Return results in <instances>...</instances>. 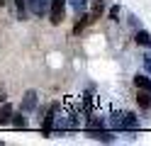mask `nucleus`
Instances as JSON below:
<instances>
[{
    "mask_svg": "<svg viewBox=\"0 0 151 146\" xmlns=\"http://www.w3.org/2000/svg\"><path fill=\"white\" fill-rule=\"evenodd\" d=\"M59 110H61V102H51L49 110H46L44 117L39 119V124H42V136H46V139L54 134V119H56V112H59Z\"/></svg>",
    "mask_w": 151,
    "mask_h": 146,
    "instance_id": "nucleus-1",
    "label": "nucleus"
},
{
    "mask_svg": "<svg viewBox=\"0 0 151 146\" xmlns=\"http://www.w3.org/2000/svg\"><path fill=\"white\" fill-rule=\"evenodd\" d=\"M66 17V0H49V22L59 27Z\"/></svg>",
    "mask_w": 151,
    "mask_h": 146,
    "instance_id": "nucleus-2",
    "label": "nucleus"
},
{
    "mask_svg": "<svg viewBox=\"0 0 151 146\" xmlns=\"http://www.w3.org/2000/svg\"><path fill=\"white\" fill-rule=\"evenodd\" d=\"M37 105H39V93H37V90H27V93L22 95L20 110H22L24 114H29V112H34V110H37Z\"/></svg>",
    "mask_w": 151,
    "mask_h": 146,
    "instance_id": "nucleus-3",
    "label": "nucleus"
},
{
    "mask_svg": "<svg viewBox=\"0 0 151 146\" xmlns=\"http://www.w3.org/2000/svg\"><path fill=\"white\" fill-rule=\"evenodd\" d=\"M141 122L137 112H122V132H139Z\"/></svg>",
    "mask_w": 151,
    "mask_h": 146,
    "instance_id": "nucleus-4",
    "label": "nucleus"
},
{
    "mask_svg": "<svg viewBox=\"0 0 151 146\" xmlns=\"http://www.w3.org/2000/svg\"><path fill=\"white\" fill-rule=\"evenodd\" d=\"M86 134H88V139H93V141H105V144H112L115 141V132L112 129H86Z\"/></svg>",
    "mask_w": 151,
    "mask_h": 146,
    "instance_id": "nucleus-5",
    "label": "nucleus"
},
{
    "mask_svg": "<svg viewBox=\"0 0 151 146\" xmlns=\"http://www.w3.org/2000/svg\"><path fill=\"white\" fill-rule=\"evenodd\" d=\"M27 10L34 17H44L49 12V0H27Z\"/></svg>",
    "mask_w": 151,
    "mask_h": 146,
    "instance_id": "nucleus-6",
    "label": "nucleus"
},
{
    "mask_svg": "<svg viewBox=\"0 0 151 146\" xmlns=\"http://www.w3.org/2000/svg\"><path fill=\"white\" fill-rule=\"evenodd\" d=\"M134 44L141 46V49H151V32L144 29V27L134 29Z\"/></svg>",
    "mask_w": 151,
    "mask_h": 146,
    "instance_id": "nucleus-7",
    "label": "nucleus"
},
{
    "mask_svg": "<svg viewBox=\"0 0 151 146\" xmlns=\"http://www.w3.org/2000/svg\"><path fill=\"white\" fill-rule=\"evenodd\" d=\"M10 127H15V129H27L29 127V119L24 117V112L22 110H12V117H10Z\"/></svg>",
    "mask_w": 151,
    "mask_h": 146,
    "instance_id": "nucleus-8",
    "label": "nucleus"
},
{
    "mask_svg": "<svg viewBox=\"0 0 151 146\" xmlns=\"http://www.w3.org/2000/svg\"><path fill=\"white\" fill-rule=\"evenodd\" d=\"M10 117H12V105L3 100L0 102V127H10Z\"/></svg>",
    "mask_w": 151,
    "mask_h": 146,
    "instance_id": "nucleus-9",
    "label": "nucleus"
},
{
    "mask_svg": "<svg viewBox=\"0 0 151 146\" xmlns=\"http://www.w3.org/2000/svg\"><path fill=\"white\" fill-rule=\"evenodd\" d=\"M137 105L141 107V110H151V93L137 88Z\"/></svg>",
    "mask_w": 151,
    "mask_h": 146,
    "instance_id": "nucleus-10",
    "label": "nucleus"
},
{
    "mask_svg": "<svg viewBox=\"0 0 151 146\" xmlns=\"http://www.w3.org/2000/svg\"><path fill=\"white\" fill-rule=\"evenodd\" d=\"M134 85L139 88V90H149L151 93V76L149 73H137L134 76Z\"/></svg>",
    "mask_w": 151,
    "mask_h": 146,
    "instance_id": "nucleus-11",
    "label": "nucleus"
},
{
    "mask_svg": "<svg viewBox=\"0 0 151 146\" xmlns=\"http://www.w3.org/2000/svg\"><path fill=\"white\" fill-rule=\"evenodd\" d=\"M88 24H93V17H90V15H86V12H81V15H78V22L73 24V34H81Z\"/></svg>",
    "mask_w": 151,
    "mask_h": 146,
    "instance_id": "nucleus-12",
    "label": "nucleus"
},
{
    "mask_svg": "<svg viewBox=\"0 0 151 146\" xmlns=\"http://www.w3.org/2000/svg\"><path fill=\"white\" fill-rule=\"evenodd\" d=\"M105 7H107V3H105V0H93V12H90L93 22H95V19H100V15L105 12Z\"/></svg>",
    "mask_w": 151,
    "mask_h": 146,
    "instance_id": "nucleus-13",
    "label": "nucleus"
},
{
    "mask_svg": "<svg viewBox=\"0 0 151 146\" xmlns=\"http://www.w3.org/2000/svg\"><path fill=\"white\" fill-rule=\"evenodd\" d=\"M66 5H71L76 15H81V12L88 10V0H66Z\"/></svg>",
    "mask_w": 151,
    "mask_h": 146,
    "instance_id": "nucleus-14",
    "label": "nucleus"
},
{
    "mask_svg": "<svg viewBox=\"0 0 151 146\" xmlns=\"http://www.w3.org/2000/svg\"><path fill=\"white\" fill-rule=\"evenodd\" d=\"M107 122V119H105ZM110 129L112 132H122V112H112V117H110Z\"/></svg>",
    "mask_w": 151,
    "mask_h": 146,
    "instance_id": "nucleus-15",
    "label": "nucleus"
},
{
    "mask_svg": "<svg viewBox=\"0 0 151 146\" xmlns=\"http://www.w3.org/2000/svg\"><path fill=\"white\" fill-rule=\"evenodd\" d=\"M15 7H17V19H24L27 15V0H12Z\"/></svg>",
    "mask_w": 151,
    "mask_h": 146,
    "instance_id": "nucleus-16",
    "label": "nucleus"
},
{
    "mask_svg": "<svg viewBox=\"0 0 151 146\" xmlns=\"http://www.w3.org/2000/svg\"><path fill=\"white\" fill-rule=\"evenodd\" d=\"M141 63H144V71L151 76V49H146V54L141 56Z\"/></svg>",
    "mask_w": 151,
    "mask_h": 146,
    "instance_id": "nucleus-17",
    "label": "nucleus"
},
{
    "mask_svg": "<svg viewBox=\"0 0 151 146\" xmlns=\"http://www.w3.org/2000/svg\"><path fill=\"white\" fill-rule=\"evenodd\" d=\"M107 15H110V19H112V22H119V15H122V7H119V5H112Z\"/></svg>",
    "mask_w": 151,
    "mask_h": 146,
    "instance_id": "nucleus-18",
    "label": "nucleus"
},
{
    "mask_svg": "<svg viewBox=\"0 0 151 146\" xmlns=\"http://www.w3.org/2000/svg\"><path fill=\"white\" fill-rule=\"evenodd\" d=\"M129 24L134 27V29H139V27H141V22H137V17H134V15H129Z\"/></svg>",
    "mask_w": 151,
    "mask_h": 146,
    "instance_id": "nucleus-19",
    "label": "nucleus"
},
{
    "mask_svg": "<svg viewBox=\"0 0 151 146\" xmlns=\"http://www.w3.org/2000/svg\"><path fill=\"white\" fill-rule=\"evenodd\" d=\"M5 3H10V0H0V10H3V5H5Z\"/></svg>",
    "mask_w": 151,
    "mask_h": 146,
    "instance_id": "nucleus-20",
    "label": "nucleus"
}]
</instances>
